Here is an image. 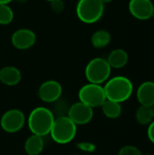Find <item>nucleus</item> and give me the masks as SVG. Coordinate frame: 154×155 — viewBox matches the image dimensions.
Wrapping results in <instances>:
<instances>
[{
  "label": "nucleus",
  "instance_id": "1",
  "mask_svg": "<svg viewBox=\"0 0 154 155\" xmlns=\"http://www.w3.org/2000/svg\"><path fill=\"white\" fill-rule=\"evenodd\" d=\"M103 89L106 99L122 104L132 96L133 93V84L128 77L118 75L109 78L105 82Z\"/></svg>",
  "mask_w": 154,
  "mask_h": 155
},
{
  "label": "nucleus",
  "instance_id": "2",
  "mask_svg": "<svg viewBox=\"0 0 154 155\" xmlns=\"http://www.w3.org/2000/svg\"><path fill=\"white\" fill-rule=\"evenodd\" d=\"M54 115L51 110L45 107H36L29 114L27 124L32 134L45 136L50 134L54 122Z\"/></svg>",
  "mask_w": 154,
  "mask_h": 155
},
{
  "label": "nucleus",
  "instance_id": "3",
  "mask_svg": "<svg viewBox=\"0 0 154 155\" xmlns=\"http://www.w3.org/2000/svg\"><path fill=\"white\" fill-rule=\"evenodd\" d=\"M76 133L77 125L67 115H61L54 119L49 134L54 143L66 144L74 139Z\"/></svg>",
  "mask_w": 154,
  "mask_h": 155
},
{
  "label": "nucleus",
  "instance_id": "4",
  "mask_svg": "<svg viewBox=\"0 0 154 155\" xmlns=\"http://www.w3.org/2000/svg\"><path fill=\"white\" fill-rule=\"evenodd\" d=\"M104 4L101 0H79L76 5L78 19L87 25L98 22L103 15Z\"/></svg>",
  "mask_w": 154,
  "mask_h": 155
},
{
  "label": "nucleus",
  "instance_id": "5",
  "mask_svg": "<svg viewBox=\"0 0 154 155\" xmlns=\"http://www.w3.org/2000/svg\"><path fill=\"white\" fill-rule=\"evenodd\" d=\"M112 67L107 60L102 57H95L89 61L84 69L85 78L89 83L102 84L105 83L111 75Z\"/></svg>",
  "mask_w": 154,
  "mask_h": 155
},
{
  "label": "nucleus",
  "instance_id": "6",
  "mask_svg": "<svg viewBox=\"0 0 154 155\" xmlns=\"http://www.w3.org/2000/svg\"><path fill=\"white\" fill-rule=\"evenodd\" d=\"M79 101L93 108L101 107L106 100L105 92L102 84L89 83L81 87L78 92Z\"/></svg>",
  "mask_w": 154,
  "mask_h": 155
},
{
  "label": "nucleus",
  "instance_id": "7",
  "mask_svg": "<svg viewBox=\"0 0 154 155\" xmlns=\"http://www.w3.org/2000/svg\"><path fill=\"white\" fill-rule=\"evenodd\" d=\"M25 124V116L24 113L18 109H11L6 111L0 119L1 128L9 134L19 132Z\"/></svg>",
  "mask_w": 154,
  "mask_h": 155
},
{
  "label": "nucleus",
  "instance_id": "8",
  "mask_svg": "<svg viewBox=\"0 0 154 155\" xmlns=\"http://www.w3.org/2000/svg\"><path fill=\"white\" fill-rule=\"evenodd\" d=\"M66 115L76 125H84L92 121L93 117V109L79 101L69 106Z\"/></svg>",
  "mask_w": 154,
  "mask_h": 155
},
{
  "label": "nucleus",
  "instance_id": "9",
  "mask_svg": "<svg viewBox=\"0 0 154 155\" xmlns=\"http://www.w3.org/2000/svg\"><path fill=\"white\" fill-rule=\"evenodd\" d=\"M63 87L61 84L55 80H47L44 82L38 89L39 98L47 104L56 102L61 98Z\"/></svg>",
  "mask_w": 154,
  "mask_h": 155
},
{
  "label": "nucleus",
  "instance_id": "10",
  "mask_svg": "<svg viewBox=\"0 0 154 155\" xmlns=\"http://www.w3.org/2000/svg\"><path fill=\"white\" fill-rule=\"evenodd\" d=\"M36 42L34 32L29 28H19L11 36L12 45L18 50H27Z\"/></svg>",
  "mask_w": 154,
  "mask_h": 155
},
{
  "label": "nucleus",
  "instance_id": "11",
  "mask_svg": "<svg viewBox=\"0 0 154 155\" xmlns=\"http://www.w3.org/2000/svg\"><path fill=\"white\" fill-rule=\"evenodd\" d=\"M153 5L151 0H130L128 9L134 18L143 21L152 18Z\"/></svg>",
  "mask_w": 154,
  "mask_h": 155
},
{
  "label": "nucleus",
  "instance_id": "12",
  "mask_svg": "<svg viewBox=\"0 0 154 155\" xmlns=\"http://www.w3.org/2000/svg\"><path fill=\"white\" fill-rule=\"evenodd\" d=\"M136 96L141 105L152 106L154 104V82L145 81L137 89Z\"/></svg>",
  "mask_w": 154,
  "mask_h": 155
},
{
  "label": "nucleus",
  "instance_id": "13",
  "mask_svg": "<svg viewBox=\"0 0 154 155\" xmlns=\"http://www.w3.org/2000/svg\"><path fill=\"white\" fill-rule=\"evenodd\" d=\"M22 78L21 72L13 65L4 66L0 69V82L7 86H14L20 83Z\"/></svg>",
  "mask_w": 154,
  "mask_h": 155
},
{
  "label": "nucleus",
  "instance_id": "14",
  "mask_svg": "<svg viewBox=\"0 0 154 155\" xmlns=\"http://www.w3.org/2000/svg\"><path fill=\"white\" fill-rule=\"evenodd\" d=\"M107 62L110 64V66L114 69H120L124 67L129 61V55L128 53L122 48H117L113 50L108 57H107Z\"/></svg>",
  "mask_w": 154,
  "mask_h": 155
},
{
  "label": "nucleus",
  "instance_id": "15",
  "mask_svg": "<svg viewBox=\"0 0 154 155\" xmlns=\"http://www.w3.org/2000/svg\"><path fill=\"white\" fill-rule=\"evenodd\" d=\"M44 143L42 136L32 134L25 143V151L28 155H39L44 150Z\"/></svg>",
  "mask_w": 154,
  "mask_h": 155
},
{
  "label": "nucleus",
  "instance_id": "16",
  "mask_svg": "<svg viewBox=\"0 0 154 155\" xmlns=\"http://www.w3.org/2000/svg\"><path fill=\"white\" fill-rule=\"evenodd\" d=\"M112 40V35L110 32L107 30H97L95 31L91 37V43L94 48L97 49H102L106 47Z\"/></svg>",
  "mask_w": 154,
  "mask_h": 155
},
{
  "label": "nucleus",
  "instance_id": "17",
  "mask_svg": "<svg viewBox=\"0 0 154 155\" xmlns=\"http://www.w3.org/2000/svg\"><path fill=\"white\" fill-rule=\"evenodd\" d=\"M102 111L103 114L109 119H116L122 114V105L120 103L106 99L103 104Z\"/></svg>",
  "mask_w": 154,
  "mask_h": 155
},
{
  "label": "nucleus",
  "instance_id": "18",
  "mask_svg": "<svg viewBox=\"0 0 154 155\" xmlns=\"http://www.w3.org/2000/svg\"><path fill=\"white\" fill-rule=\"evenodd\" d=\"M135 117H136L137 122L143 125L150 124L153 121L150 107L144 106V105H140L138 107V109L135 113Z\"/></svg>",
  "mask_w": 154,
  "mask_h": 155
},
{
  "label": "nucleus",
  "instance_id": "19",
  "mask_svg": "<svg viewBox=\"0 0 154 155\" xmlns=\"http://www.w3.org/2000/svg\"><path fill=\"white\" fill-rule=\"evenodd\" d=\"M14 20V11L9 5L0 4V25H10Z\"/></svg>",
  "mask_w": 154,
  "mask_h": 155
},
{
  "label": "nucleus",
  "instance_id": "20",
  "mask_svg": "<svg viewBox=\"0 0 154 155\" xmlns=\"http://www.w3.org/2000/svg\"><path fill=\"white\" fill-rule=\"evenodd\" d=\"M118 155H143L139 148L133 145H125L119 151Z\"/></svg>",
  "mask_w": 154,
  "mask_h": 155
},
{
  "label": "nucleus",
  "instance_id": "21",
  "mask_svg": "<svg viewBox=\"0 0 154 155\" xmlns=\"http://www.w3.org/2000/svg\"><path fill=\"white\" fill-rule=\"evenodd\" d=\"M77 148L84 153H93L96 150L95 144L90 142H81L76 144Z\"/></svg>",
  "mask_w": 154,
  "mask_h": 155
},
{
  "label": "nucleus",
  "instance_id": "22",
  "mask_svg": "<svg viewBox=\"0 0 154 155\" xmlns=\"http://www.w3.org/2000/svg\"><path fill=\"white\" fill-rule=\"evenodd\" d=\"M50 5H51V9L56 14L62 13L64 9V3L63 0H54L50 2Z\"/></svg>",
  "mask_w": 154,
  "mask_h": 155
},
{
  "label": "nucleus",
  "instance_id": "23",
  "mask_svg": "<svg viewBox=\"0 0 154 155\" xmlns=\"http://www.w3.org/2000/svg\"><path fill=\"white\" fill-rule=\"evenodd\" d=\"M147 135L149 140L154 144V120L149 124L148 130H147Z\"/></svg>",
  "mask_w": 154,
  "mask_h": 155
},
{
  "label": "nucleus",
  "instance_id": "24",
  "mask_svg": "<svg viewBox=\"0 0 154 155\" xmlns=\"http://www.w3.org/2000/svg\"><path fill=\"white\" fill-rule=\"evenodd\" d=\"M13 0H0V4H5V5H9Z\"/></svg>",
  "mask_w": 154,
  "mask_h": 155
},
{
  "label": "nucleus",
  "instance_id": "25",
  "mask_svg": "<svg viewBox=\"0 0 154 155\" xmlns=\"http://www.w3.org/2000/svg\"><path fill=\"white\" fill-rule=\"evenodd\" d=\"M150 109H151V113H152V118L154 120V104H152V106H150Z\"/></svg>",
  "mask_w": 154,
  "mask_h": 155
},
{
  "label": "nucleus",
  "instance_id": "26",
  "mask_svg": "<svg viewBox=\"0 0 154 155\" xmlns=\"http://www.w3.org/2000/svg\"><path fill=\"white\" fill-rule=\"evenodd\" d=\"M101 1H102V2H103V3L104 5H105V4L111 3V2H112V1H113V0H101Z\"/></svg>",
  "mask_w": 154,
  "mask_h": 155
},
{
  "label": "nucleus",
  "instance_id": "27",
  "mask_svg": "<svg viewBox=\"0 0 154 155\" xmlns=\"http://www.w3.org/2000/svg\"><path fill=\"white\" fill-rule=\"evenodd\" d=\"M152 17L154 18V5H153V9H152Z\"/></svg>",
  "mask_w": 154,
  "mask_h": 155
},
{
  "label": "nucleus",
  "instance_id": "28",
  "mask_svg": "<svg viewBox=\"0 0 154 155\" xmlns=\"http://www.w3.org/2000/svg\"><path fill=\"white\" fill-rule=\"evenodd\" d=\"M45 1H47V2H52V1H54V0H45Z\"/></svg>",
  "mask_w": 154,
  "mask_h": 155
},
{
  "label": "nucleus",
  "instance_id": "29",
  "mask_svg": "<svg viewBox=\"0 0 154 155\" xmlns=\"http://www.w3.org/2000/svg\"><path fill=\"white\" fill-rule=\"evenodd\" d=\"M146 155H151V154H146Z\"/></svg>",
  "mask_w": 154,
  "mask_h": 155
}]
</instances>
